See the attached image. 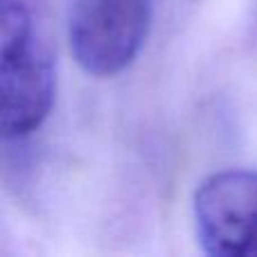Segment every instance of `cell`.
I'll list each match as a JSON object with an SVG mask.
<instances>
[{
	"label": "cell",
	"instance_id": "7a4b0ae2",
	"mask_svg": "<svg viewBox=\"0 0 257 257\" xmlns=\"http://www.w3.org/2000/svg\"><path fill=\"white\" fill-rule=\"evenodd\" d=\"M151 0H72L68 43L93 77H115L138 59L149 36Z\"/></svg>",
	"mask_w": 257,
	"mask_h": 257
},
{
	"label": "cell",
	"instance_id": "3957f363",
	"mask_svg": "<svg viewBox=\"0 0 257 257\" xmlns=\"http://www.w3.org/2000/svg\"><path fill=\"white\" fill-rule=\"evenodd\" d=\"M194 226L201 248L214 257H257V172L223 169L199 183Z\"/></svg>",
	"mask_w": 257,
	"mask_h": 257
},
{
	"label": "cell",
	"instance_id": "6da1fadb",
	"mask_svg": "<svg viewBox=\"0 0 257 257\" xmlns=\"http://www.w3.org/2000/svg\"><path fill=\"white\" fill-rule=\"evenodd\" d=\"M57 63L45 0H0V128L5 140L36 131L52 111Z\"/></svg>",
	"mask_w": 257,
	"mask_h": 257
}]
</instances>
